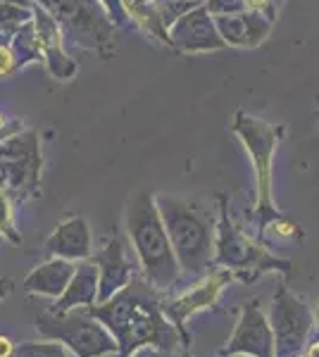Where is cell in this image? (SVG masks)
<instances>
[{
  "label": "cell",
  "instance_id": "1",
  "mask_svg": "<svg viewBox=\"0 0 319 357\" xmlns=\"http://www.w3.org/2000/svg\"><path fill=\"white\" fill-rule=\"evenodd\" d=\"M150 284H126L124 291L114 296L107 305H91L89 314L98 317L112 331L114 341L119 343L121 353H133L146 343L155 348L170 350L177 348V333L167 317L162 314L160 305L150 298Z\"/></svg>",
  "mask_w": 319,
  "mask_h": 357
},
{
  "label": "cell",
  "instance_id": "2",
  "mask_svg": "<svg viewBox=\"0 0 319 357\" xmlns=\"http://www.w3.org/2000/svg\"><path fill=\"white\" fill-rule=\"evenodd\" d=\"M126 229L146 269L148 284L158 291H167L179 276V262L153 195L141 193L133 200L126 212Z\"/></svg>",
  "mask_w": 319,
  "mask_h": 357
},
{
  "label": "cell",
  "instance_id": "3",
  "mask_svg": "<svg viewBox=\"0 0 319 357\" xmlns=\"http://www.w3.org/2000/svg\"><path fill=\"white\" fill-rule=\"evenodd\" d=\"M158 210L172 241L179 267H184L188 274L205 272L214 252L210 215L198 203L170 198V195H160Z\"/></svg>",
  "mask_w": 319,
  "mask_h": 357
},
{
  "label": "cell",
  "instance_id": "4",
  "mask_svg": "<svg viewBox=\"0 0 319 357\" xmlns=\"http://www.w3.org/2000/svg\"><path fill=\"white\" fill-rule=\"evenodd\" d=\"M36 326L48 338L67 343L79 357H101L119 348L105 326L86 312H43L36 319Z\"/></svg>",
  "mask_w": 319,
  "mask_h": 357
},
{
  "label": "cell",
  "instance_id": "5",
  "mask_svg": "<svg viewBox=\"0 0 319 357\" xmlns=\"http://www.w3.org/2000/svg\"><path fill=\"white\" fill-rule=\"evenodd\" d=\"M43 5L74 43L101 48L112 41L114 26L96 0H43Z\"/></svg>",
  "mask_w": 319,
  "mask_h": 357
},
{
  "label": "cell",
  "instance_id": "6",
  "mask_svg": "<svg viewBox=\"0 0 319 357\" xmlns=\"http://www.w3.org/2000/svg\"><path fill=\"white\" fill-rule=\"evenodd\" d=\"M217 260L226 264V269H239L241 279L246 276V269H253V279L255 274L265 272V269H279V272H288L286 260H276L269 252L262 250L260 245L251 243V241L243 236L239 229L231 227V222L222 220L219 224V241H217Z\"/></svg>",
  "mask_w": 319,
  "mask_h": 357
},
{
  "label": "cell",
  "instance_id": "7",
  "mask_svg": "<svg viewBox=\"0 0 319 357\" xmlns=\"http://www.w3.org/2000/svg\"><path fill=\"white\" fill-rule=\"evenodd\" d=\"M236 131H239V136L246 141L248 151H251L255 160V169H258V193H260L258 207H260V212H267V210H272L269 160H272V151H274L279 134H276V129L258 122V119L246 117L243 112L239 114V119H236Z\"/></svg>",
  "mask_w": 319,
  "mask_h": 357
},
{
  "label": "cell",
  "instance_id": "8",
  "mask_svg": "<svg viewBox=\"0 0 319 357\" xmlns=\"http://www.w3.org/2000/svg\"><path fill=\"white\" fill-rule=\"evenodd\" d=\"M272 326L276 331L274 345H279V355H291L303 348L305 336L310 331V312L298 298L279 291L272 305Z\"/></svg>",
  "mask_w": 319,
  "mask_h": 357
},
{
  "label": "cell",
  "instance_id": "9",
  "mask_svg": "<svg viewBox=\"0 0 319 357\" xmlns=\"http://www.w3.org/2000/svg\"><path fill=\"white\" fill-rule=\"evenodd\" d=\"M224 353H246L255 357H274V336L269 321L262 314L258 303L246 305L234 338Z\"/></svg>",
  "mask_w": 319,
  "mask_h": 357
},
{
  "label": "cell",
  "instance_id": "10",
  "mask_svg": "<svg viewBox=\"0 0 319 357\" xmlns=\"http://www.w3.org/2000/svg\"><path fill=\"white\" fill-rule=\"evenodd\" d=\"M229 279H231V272L210 274L202 284L195 286L193 291L184 293L181 298H177V301H172V303H162L160 305L162 314L167 317L170 324H174V329L181 331V336H186V333H184V324H186V319L193 312H198V310L207 307V305H212L214 301H217L219 291L224 289V284Z\"/></svg>",
  "mask_w": 319,
  "mask_h": 357
},
{
  "label": "cell",
  "instance_id": "11",
  "mask_svg": "<svg viewBox=\"0 0 319 357\" xmlns=\"http://www.w3.org/2000/svg\"><path fill=\"white\" fill-rule=\"evenodd\" d=\"M217 29L224 43L231 45H253L262 43L269 33V20L260 13H236V15H217Z\"/></svg>",
  "mask_w": 319,
  "mask_h": 357
},
{
  "label": "cell",
  "instance_id": "12",
  "mask_svg": "<svg viewBox=\"0 0 319 357\" xmlns=\"http://www.w3.org/2000/svg\"><path fill=\"white\" fill-rule=\"evenodd\" d=\"M94 262L98 264V272H101V301H107L114 293L124 289L129 284L131 267L126 262L124 255V245L119 238H112L107 243V248L103 252H98L94 257Z\"/></svg>",
  "mask_w": 319,
  "mask_h": 357
},
{
  "label": "cell",
  "instance_id": "13",
  "mask_svg": "<svg viewBox=\"0 0 319 357\" xmlns=\"http://www.w3.org/2000/svg\"><path fill=\"white\" fill-rule=\"evenodd\" d=\"M172 41L181 45L184 50H210L224 45L222 38L214 31V24L207 20L205 10H195L184 17L172 31Z\"/></svg>",
  "mask_w": 319,
  "mask_h": 357
},
{
  "label": "cell",
  "instance_id": "14",
  "mask_svg": "<svg viewBox=\"0 0 319 357\" xmlns=\"http://www.w3.org/2000/svg\"><path fill=\"white\" fill-rule=\"evenodd\" d=\"M45 250L50 255L57 257H67V260H74V257H86L91 252V236H89V227L81 217H74V220H67L65 224L55 229V234L48 238L45 243Z\"/></svg>",
  "mask_w": 319,
  "mask_h": 357
},
{
  "label": "cell",
  "instance_id": "15",
  "mask_svg": "<svg viewBox=\"0 0 319 357\" xmlns=\"http://www.w3.org/2000/svg\"><path fill=\"white\" fill-rule=\"evenodd\" d=\"M74 264L67 260H50L34 269L24 279V291L40 293V296L60 298L74 276Z\"/></svg>",
  "mask_w": 319,
  "mask_h": 357
},
{
  "label": "cell",
  "instance_id": "16",
  "mask_svg": "<svg viewBox=\"0 0 319 357\" xmlns=\"http://www.w3.org/2000/svg\"><path fill=\"white\" fill-rule=\"evenodd\" d=\"M36 41H38L40 48H43L45 57H48V65H50V69H53L55 77H60V79L72 77L77 65H74V62L62 53L60 33H57L55 20L45 15L43 10H38L36 13Z\"/></svg>",
  "mask_w": 319,
  "mask_h": 357
},
{
  "label": "cell",
  "instance_id": "17",
  "mask_svg": "<svg viewBox=\"0 0 319 357\" xmlns=\"http://www.w3.org/2000/svg\"><path fill=\"white\" fill-rule=\"evenodd\" d=\"M96 286H98V264L96 262H84L77 267L72 281L60 296L55 312H67V310L77 307V305H94L96 301Z\"/></svg>",
  "mask_w": 319,
  "mask_h": 357
},
{
  "label": "cell",
  "instance_id": "18",
  "mask_svg": "<svg viewBox=\"0 0 319 357\" xmlns=\"http://www.w3.org/2000/svg\"><path fill=\"white\" fill-rule=\"evenodd\" d=\"M17 357H69L60 343H27L15 350Z\"/></svg>",
  "mask_w": 319,
  "mask_h": 357
},
{
  "label": "cell",
  "instance_id": "19",
  "mask_svg": "<svg viewBox=\"0 0 319 357\" xmlns=\"http://www.w3.org/2000/svg\"><path fill=\"white\" fill-rule=\"evenodd\" d=\"M0 231L5 236H10L13 241H20V236L15 234V227H13V210H10V203L3 193H0Z\"/></svg>",
  "mask_w": 319,
  "mask_h": 357
},
{
  "label": "cell",
  "instance_id": "20",
  "mask_svg": "<svg viewBox=\"0 0 319 357\" xmlns=\"http://www.w3.org/2000/svg\"><path fill=\"white\" fill-rule=\"evenodd\" d=\"M243 8H246L243 0H210V3H207V10L217 15H226V13L236 15V13H243Z\"/></svg>",
  "mask_w": 319,
  "mask_h": 357
},
{
  "label": "cell",
  "instance_id": "21",
  "mask_svg": "<svg viewBox=\"0 0 319 357\" xmlns=\"http://www.w3.org/2000/svg\"><path fill=\"white\" fill-rule=\"evenodd\" d=\"M15 72V55L5 45H0V79Z\"/></svg>",
  "mask_w": 319,
  "mask_h": 357
},
{
  "label": "cell",
  "instance_id": "22",
  "mask_svg": "<svg viewBox=\"0 0 319 357\" xmlns=\"http://www.w3.org/2000/svg\"><path fill=\"white\" fill-rule=\"evenodd\" d=\"M243 3H246V8H251L253 13H265L267 20L274 17V5H272V0H243Z\"/></svg>",
  "mask_w": 319,
  "mask_h": 357
},
{
  "label": "cell",
  "instance_id": "23",
  "mask_svg": "<svg viewBox=\"0 0 319 357\" xmlns=\"http://www.w3.org/2000/svg\"><path fill=\"white\" fill-rule=\"evenodd\" d=\"M27 13H22V10H13V8H0V22L3 24H17L20 22L22 24V20H27Z\"/></svg>",
  "mask_w": 319,
  "mask_h": 357
},
{
  "label": "cell",
  "instance_id": "24",
  "mask_svg": "<svg viewBox=\"0 0 319 357\" xmlns=\"http://www.w3.org/2000/svg\"><path fill=\"white\" fill-rule=\"evenodd\" d=\"M105 5L110 8V15H117V22H124V5H121V0H105Z\"/></svg>",
  "mask_w": 319,
  "mask_h": 357
},
{
  "label": "cell",
  "instance_id": "25",
  "mask_svg": "<svg viewBox=\"0 0 319 357\" xmlns=\"http://www.w3.org/2000/svg\"><path fill=\"white\" fill-rule=\"evenodd\" d=\"M15 343L8 336H0V357H13L15 355Z\"/></svg>",
  "mask_w": 319,
  "mask_h": 357
},
{
  "label": "cell",
  "instance_id": "26",
  "mask_svg": "<svg viewBox=\"0 0 319 357\" xmlns=\"http://www.w3.org/2000/svg\"><path fill=\"white\" fill-rule=\"evenodd\" d=\"M133 357H165L160 353V350H153V348H143V350H138Z\"/></svg>",
  "mask_w": 319,
  "mask_h": 357
},
{
  "label": "cell",
  "instance_id": "27",
  "mask_svg": "<svg viewBox=\"0 0 319 357\" xmlns=\"http://www.w3.org/2000/svg\"><path fill=\"white\" fill-rule=\"evenodd\" d=\"M10 289H13V281H10V279H0V298L8 296Z\"/></svg>",
  "mask_w": 319,
  "mask_h": 357
},
{
  "label": "cell",
  "instance_id": "28",
  "mask_svg": "<svg viewBox=\"0 0 319 357\" xmlns=\"http://www.w3.org/2000/svg\"><path fill=\"white\" fill-rule=\"evenodd\" d=\"M310 357H319V343L310 348Z\"/></svg>",
  "mask_w": 319,
  "mask_h": 357
},
{
  "label": "cell",
  "instance_id": "29",
  "mask_svg": "<svg viewBox=\"0 0 319 357\" xmlns=\"http://www.w3.org/2000/svg\"><path fill=\"white\" fill-rule=\"evenodd\" d=\"M5 3H27V0H5Z\"/></svg>",
  "mask_w": 319,
  "mask_h": 357
},
{
  "label": "cell",
  "instance_id": "30",
  "mask_svg": "<svg viewBox=\"0 0 319 357\" xmlns=\"http://www.w3.org/2000/svg\"><path fill=\"white\" fill-rule=\"evenodd\" d=\"M181 357H191V355H181Z\"/></svg>",
  "mask_w": 319,
  "mask_h": 357
},
{
  "label": "cell",
  "instance_id": "31",
  "mask_svg": "<svg viewBox=\"0 0 319 357\" xmlns=\"http://www.w3.org/2000/svg\"><path fill=\"white\" fill-rule=\"evenodd\" d=\"M0 124H3V119H0Z\"/></svg>",
  "mask_w": 319,
  "mask_h": 357
}]
</instances>
